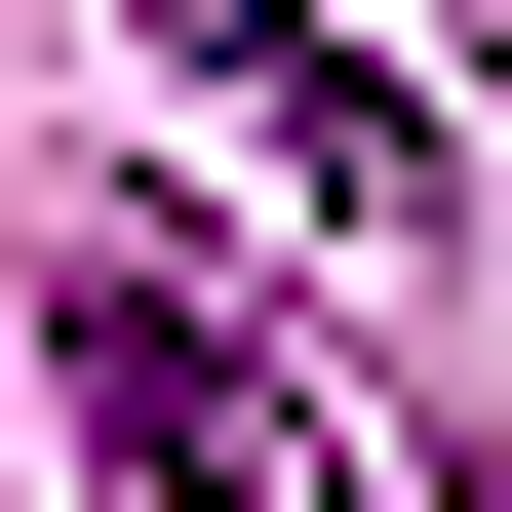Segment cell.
Wrapping results in <instances>:
<instances>
[{"label": "cell", "mask_w": 512, "mask_h": 512, "mask_svg": "<svg viewBox=\"0 0 512 512\" xmlns=\"http://www.w3.org/2000/svg\"><path fill=\"white\" fill-rule=\"evenodd\" d=\"M40 355H79V434H119L158 512H355V434H316V394H276L237 316H197V276H79Z\"/></svg>", "instance_id": "cell-1"}, {"label": "cell", "mask_w": 512, "mask_h": 512, "mask_svg": "<svg viewBox=\"0 0 512 512\" xmlns=\"http://www.w3.org/2000/svg\"><path fill=\"white\" fill-rule=\"evenodd\" d=\"M119 40L197 79V119H276V158L355 197V237H394V197H434V119H394V40H316V0H119Z\"/></svg>", "instance_id": "cell-2"}]
</instances>
